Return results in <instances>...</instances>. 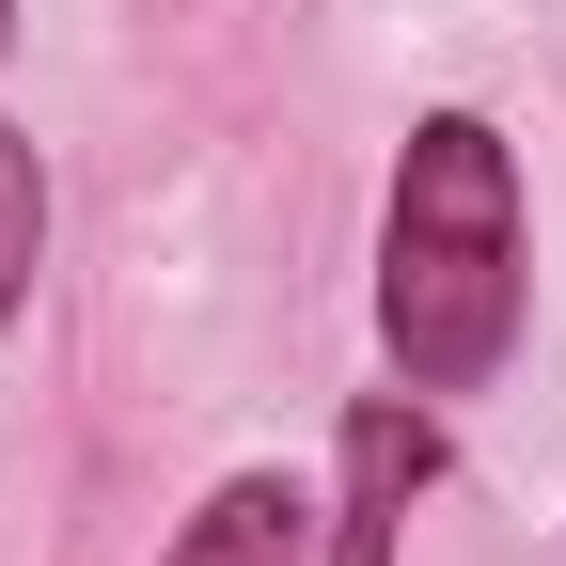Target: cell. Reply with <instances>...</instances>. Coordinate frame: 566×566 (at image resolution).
<instances>
[{
  "instance_id": "obj_5",
  "label": "cell",
  "mask_w": 566,
  "mask_h": 566,
  "mask_svg": "<svg viewBox=\"0 0 566 566\" xmlns=\"http://www.w3.org/2000/svg\"><path fill=\"white\" fill-rule=\"evenodd\" d=\"M0 32H17V0H0Z\"/></svg>"
},
{
  "instance_id": "obj_2",
  "label": "cell",
  "mask_w": 566,
  "mask_h": 566,
  "mask_svg": "<svg viewBox=\"0 0 566 566\" xmlns=\"http://www.w3.org/2000/svg\"><path fill=\"white\" fill-rule=\"evenodd\" d=\"M424 472H441V424L378 394L363 424H346V520H331V566H394V520L424 504Z\"/></svg>"
},
{
  "instance_id": "obj_3",
  "label": "cell",
  "mask_w": 566,
  "mask_h": 566,
  "mask_svg": "<svg viewBox=\"0 0 566 566\" xmlns=\"http://www.w3.org/2000/svg\"><path fill=\"white\" fill-rule=\"evenodd\" d=\"M300 520H315L300 488L237 472V488H221V504H205V520H189V535H174L158 566H315V535H300Z\"/></svg>"
},
{
  "instance_id": "obj_1",
  "label": "cell",
  "mask_w": 566,
  "mask_h": 566,
  "mask_svg": "<svg viewBox=\"0 0 566 566\" xmlns=\"http://www.w3.org/2000/svg\"><path fill=\"white\" fill-rule=\"evenodd\" d=\"M378 331L409 394H472L520 346V174L472 111L409 126L394 158V237H378Z\"/></svg>"
},
{
  "instance_id": "obj_4",
  "label": "cell",
  "mask_w": 566,
  "mask_h": 566,
  "mask_svg": "<svg viewBox=\"0 0 566 566\" xmlns=\"http://www.w3.org/2000/svg\"><path fill=\"white\" fill-rule=\"evenodd\" d=\"M32 252H48V174H32V142L0 126V315H17V283H32Z\"/></svg>"
}]
</instances>
